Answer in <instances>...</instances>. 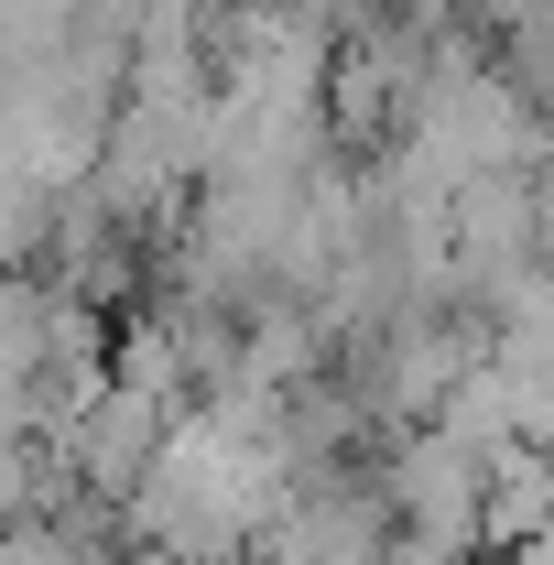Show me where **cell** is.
Returning <instances> with one entry per match:
<instances>
[{"label": "cell", "mask_w": 554, "mask_h": 565, "mask_svg": "<svg viewBox=\"0 0 554 565\" xmlns=\"http://www.w3.org/2000/svg\"><path fill=\"white\" fill-rule=\"evenodd\" d=\"M522 565H554V533H533V544H522Z\"/></svg>", "instance_id": "1"}]
</instances>
